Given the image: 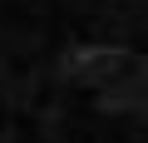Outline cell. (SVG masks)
Listing matches in <instances>:
<instances>
[{
	"label": "cell",
	"mask_w": 148,
	"mask_h": 143,
	"mask_svg": "<svg viewBox=\"0 0 148 143\" xmlns=\"http://www.w3.org/2000/svg\"><path fill=\"white\" fill-rule=\"evenodd\" d=\"M0 143H148V0H0Z\"/></svg>",
	"instance_id": "cell-1"
}]
</instances>
